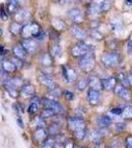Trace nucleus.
<instances>
[{
	"mask_svg": "<svg viewBox=\"0 0 132 148\" xmlns=\"http://www.w3.org/2000/svg\"><path fill=\"white\" fill-rule=\"evenodd\" d=\"M42 104V100H40L38 97H33L31 100V103L28 107V113L30 114H35L40 110V106Z\"/></svg>",
	"mask_w": 132,
	"mask_h": 148,
	"instance_id": "f3484780",
	"label": "nucleus"
},
{
	"mask_svg": "<svg viewBox=\"0 0 132 148\" xmlns=\"http://www.w3.org/2000/svg\"><path fill=\"white\" fill-rule=\"evenodd\" d=\"M17 6H18V2H17V0H11L10 3H9V11L14 12L16 10Z\"/></svg>",
	"mask_w": 132,
	"mask_h": 148,
	"instance_id": "a19ab883",
	"label": "nucleus"
},
{
	"mask_svg": "<svg viewBox=\"0 0 132 148\" xmlns=\"http://www.w3.org/2000/svg\"><path fill=\"white\" fill-rule=\"evenodd\" d=\"M64 94V97H65L66 100H69V101H72L74 99V94L70 91H65L63 93Z\"/></svg>",
	"mask_w": 132,
	"mask_h": 148,
	"instance_id": "37998d69",
	"label": "nucleus"
},
{
	"mask_svg": "<svg viewBox=\"0 0 132 148\" xmlns=\"http://www.w3.org/2000/svg\"><path fill=\"white\" fill-rule=\"evenodd\" d=\"M89 81V86H90V89L97 90V91H101V90L104 89L103 87V80L100 79L98 76L92 75L88 78Z\"/></svg>",
	"mask_w": 132,
	"mask_h": 148,
	"instance_id": "4468645a",
	"label": "nucleus"
},
{
	"mask_svg": "<svg viewBox=\"0 0 132 148\" xmlns=\"http://www.w3.org/2000/svg\"><path fill=\"white\" fill-rule=\"evenodd\" d=\"M64 148H75V145H74L73 140L69 139L64 143Z\"/></svg>",
	"mask_w": 132,
	"mask_h": 148,
	"instance_id": "49530a36",
	"label": "nucleus"
},
{
	"mask_svg": "<svg viewBox=\"0 0 132 148\" xmlns=\"http://www.w3.org/2000/svg\"><path fill=\"white\" fill-rule=\"evenodd\" d=\"M91 37L96 40H104V35H103L101 32H98V31H93V32L91 33Z\"/></svg>",
	"mask_w": 132,
	"mask_h": 148,
	"instance_id": "e433bc0d",
	"label": "nucleus"
},
{
	"mask_svg": "<svg viewBox=\"0 0 132 148\" xmlns=\"http://www.w3.org/2000/svg\"><path fill=\"white\" fill-rule=\"evenodd\" d=\"M127 52L128 53H131L132 52V34L130 35L128 39V42H127Z\"/></svg>",
	"mask_w": 132,
	"mask_h": 148,
	"instance_id": "c03bdc74",
	"label": "nucleus"
},
{
	"mask_svg": "<svg viewBox=\"0 0 132 148\" xmlns=\"http://www.w3.org/2000/svg\"><path fill=\"white\" fill-rule=\"evenodd\" d=\"M1 36H2V30L0 29V38H1Z\"/></svg>",
	"mask_w": 132,
	"mask_h": 148,
	"instance_id": "4d7b16f0",
	"label": "nucleus"
},
{
	"mask_svg": "<svg viewBox=\"0 0 132 148\" xmlns=\"http://www.w3.org/2000/svg\"><path fill=\"white\" fill-rule=\"evenodd\" d=\"M70 33L75 39L81 40V42H83V40H85L87 39V34H86V32L84 30H82L80 27H78L77 25L72 26L70 29Z\"/></svg>",
	"mask_w": 132,
	"mask_h": 148,
	"instance_id": "2eb2a0df",
	"label": "nucleus"
},
{
	"mask_svg": "<svg viewBox=\"0 0 132 148\" xmlns=\"http://www.w3.org/2000/svg\"><path fill=\"white\" fill-rule=\"evenodd\" d=\"M68 125L71 128L72 131L76 130H80V128H86L85 121L80 116H74V118H70L68 120Z\"/></svg>",
	"mask_w": 132,
	"mask_h": 148,
	"instance_id": "9d476101",
	"label": "nucleus"
},
{
	"mask_svg": "<svg viewBox=\"0 0 132 148\" xmlns=\"http://www.w3.org/2000/svg\"><path fill=\"white\" fill-rule=\"evenodd\" d=\"M125 2L128 5H132V0H125Z\"/></svg>",
	"mask_w": 132,
	"mask_h": 148,
	"instance_id": "5fc2aeb1",
	"label": "nucleus"
},
{
	"mask_svg": "<svg viewBox=\"0 0 132 148\" xmlns=\"http://www.w3.org/2000/svg\"><path fill=\"white\" fill-rule=\"evenodd\" d=\"M101 61H102L103 65L105 66L107 68L116 67L120 63V56L114 51L105 52L101 57Z\"/></svg>",
	"mask_w": 132,
	"mask_h": 148,
	"instance_id": "f257e3e1",
	"label": "nucleus"
},
{
	"mask_svg": "<svg viewBox=\"0 0 132 148\" xmlns=\"http://www.w3.org/2000/svg\"><path fill=\"white\" fill-rule=\"evenodd\" d=\"M110 113L114 114H120V116H121L122 109H120V108H114V109L110 110Z\"/></svg>",
	"mask_w": 132,
	"mask_h": 148,
	"instance_id": "de8ad7c7",
	"label": "nucleus"
},
{
	"mask_svg": "<svg viewBox=\"0 0 132 148\" xmlns=\"http://www.w3.org/2000/svg\"><path fill=\"white\" fill-rule=\"evenodd\" d=\"M17 123H18V125L20 126L21 128H24V123H23V120L22 118H21L20 116L17 118Z\"/></svg>",
	"mask_w": 132,
	"mask_h": 148,
	"instance_id": "09e8293b",
	"label": "nucleus"
},
{
	"mask_svg": "<svg viewBox=\"0 0 132 148\" xmlns=\"http://www.w3.org/2000/svg\"><path fill=\"white\" fill-rule=\"evenodd\" d=\"M40 63L42 64L45 67H49V66H51L52 63H53V60H52V56L50 53H44L42 56H40Z\"/></svg>",
	"mask_w": 132,
	"mask_h": 148,
	"instance_id": "a878e982",
	"label": "nucleus"
},
{
	"mask_svg": "<svg viewBox=\"0 0 132 148\" xmlns=\"http://www.w3.org/2000/svg\"><path fill=\"white\" fill-rule=\"evenodd\" d=\"M33 138L38 144H42L49 138V132L44 127H38L34 131Z\"/></svg>",
	"mask_w": 132,
	"mask_h": 148,
	"instance_id": "0eeeda50",
	"label": "nucleus"
},
{
	"mask_svg": "<svg viewBox=\"0 0 132 148\" xmlns=\"http://www.w3.org/2000/svg\"><path fill=\"white\" fill-rule=\"evenodd\" d=\"M4 51V47L2 46H0V51Z\"/></svg>",
	"mask_w": 132,
	"mask_h": 148,
	"instance_id": "6e6d98bb",
	"label": "nucleus"
},
{
	"mask_svg": "<svg viewBox=\"0 0 132 148\" xmlns=\"http://www.w3.org/2000/svg\"><path fill=\"white\" fill-rule=\"evenodd\" d=\"M85 1H92V0H85Z\"/></svg>",
	"mask_w": 132,
	"mask_h": 148,
	"instance_id": "052dcab7",
	"label": "nucleus"
},
{
	"mask_svg": "<svg viewBox=\"0 0 132 148\" xmlns=\"http://www.w3.org/2000/svg\"><path fill=\"white\" fill-rule=\"evenodd\" d=\"M90 52H94V47L84 42H80L74 45L71 49V53L74 57H81Z\"/></svg>",
	"mask_w": 132,
	"mask_h": 148,
	"instance_id": "7ed1b4c3",
	"label": "nucleus"
},
{
	"mask_svg": "<svg viewBox=\"0 0 132 148\" xmlns=\"http://www.w3.org/2000/svg\"><path fill=\"white\" fill-rule=\"evenodd\" d=\"M116 79H118V81L120 82V84L122 86H124V87L128 88L129 86H130V85H129V82H128V78H127V76L123 72L119 73L118 75L116 76Z\"/></svg>",
	"mask_w": 132,
	"mask_h": 148,
	"instance_id": "f704fd0d",
	"label": "nucleus"
},
{
	"mask_svg": "<svg viewBox=\"0 0 132 148\" xmlns=\"http://www.w3.org/2000/svg\"><path fill=\"white\" fill-rule=\"evenodd\" d=\"M52 148H64V144L62 142H55Z\"/></svg>",
	"mask_w": 132,
	"mask_h": 148,
	"instance_id": "603ef678",
	"label": "nucleus"
},
{
	"mask_svg": "<svg viewBox=\"0 0 132 148\" xmlns=\"http://www.w3.org/2000/svg\"><path fill=\"white\" fill-rule=\"evenodd\" d=\"M0 17L3 21H6L7 19H8V16H7V13L5 11V8H4V6H1V9H0Z\"/></svg>",
	"mask_w": 132,
	"mask_h": 148,
	"instance_id": "79ce46f5",
	"label": "nucleus"
},
{
	"mask_svg": "<svg viewBox=\"0 0 132 148\" xmlns=\"http://www.w3.org/2000/svg\"><path fill=\"white\" fill-rule=\"evenodd\" d=\"M75 148H83V147H80V146H76Z\"/></svg>",
	"mask_w": 132,
	"mask_h": 148,
	"instance_id": "bf43d9fd",
	"label": "nucleus"
},
{
	"mask_svg": "<svg viewBox=\"0 0 132 148\" xmlns=\"http://www.w3.org/2000/svg\"><path fill=\"white\" fill-rule=\"evenodd\" d=\"M78 64L80 69L84 71V72L92 71L96 65V58L95 56H94V52H90V53H87L85 56H81L80 59H79Z\"/></svg>",
	"mask_w": 132,
	"mask_h": 148,
	"instance_id": "f03ea898",
	"label": "nucleus"
},
{
	"mask_svg": "<svg viewBox=\"0 0 132 148\" xmlns=\"http://www.w3.org/2000/svg\"><path fill=\"white\" fill-rule=\"evenodd\" d=\"M97 123L101 128H105L111 125V119L107 116H101L98 118Z\"/></svg>",
	"mask_w": 132,
	"mask_h": 148,
	"instance_id": "b1692460",
	"label": "nucleus"
},
{
	"mask_svg": "<svg viewBox=\"0 0 132 148\" xmlns=\"http://www.w3.org/2000/svg\"><path fill=\"white\" fill-rule=\"evenodd\" d=\"M101 12H102V10H101L99 1H94L88 7L87 15L92 19H97L100 16Z\"/></svg>",
	"mask_w": 132,
	"mask_h": 148,
	"instance_id": "9b49d317",
	"label": "nucleus"
},
{
	"mask_svg": "<svg viewBox=\"0 0 132 148\" xmlns=\"http://www.w3.org/2000/svg\"><path fill=\"white\" fill-rule=\"evenodd\" d=\"M88 102L91 106H98L102 101V95H101V91H97V90L90 89L87 94Z\"/></svg>",
	"mask_w": 132,
	"mask_h": 148,
	"instance_id": "1a4fd4ad",
	"label": "nucleus"
},
{
	"mask_svg": "<svg viewBox=\"0 0 132 148\" xmlns=\"http://www.w3.org/2000/svg\"><path fill=\"white\" fill-rule=\"evenodd\" d=\"M56 114H58L56 113V112L54 111V110L52 109H49V108H44V110L42 111V113L40 116H42V118H44L45 120L47 119H49V118H52V116H56Z\"/></svg>",
	"mask_w": 132,
	"mask_h": 148,
	"instance_id": "72a5a7b5",
	"label": "nucleus"
},
{
	"mask_svg": "<svg viewBox=\"0 0 132 148\" xmlns=\"http://www.w3.org/2000/svg\"><path fill=\"white\" fill-rule=\"evenodd\" d=\"M116 77H107L103 79V87L107 91H112L116 86Z\"/></svg>",
	"mask_w": 132,
	"mask_h": 148,
	"instance_id": "6ab92c4d",
	"label": "nucleus"
},
{
	"mask_svg": "<svg viewBox=\"0 0 132 148\" xmlns=\"http://www.w3.org/2000/svg\"><path fill=\"white\" fill-rule=\"evenodd\" d=\"M35 88L32 84H24L21 88L20 95L24 98H31L35 96Z\"/></svg>",
	"mask_w": 132,
	"mask_h": 148,
	"instance_id": "a211bd4d",
	"label": "nucleus"
},
{
	"mask_svg": "<svg viewBox=\"0 0 132 148\" xmlns=\"http://www.w3.org/2000/svg\"><path fill=\"white\" fill-rule=\"evenodd\" d=\"M103 131L102 130H93L91 131V133L89 134V138L90 140L94 143H101L103 139Z\"/></svg>",
	"mask_w": 132,
	"mask_h": 148,
	"instance_id": "5701e85b",
	"label": "nucleus"
},
{
	"mask_svg": "<svg viewBox=\"0 0 132 148\" xmlns=\"http://www.w3.org/2000/svg\"><path fill=\"white\" fill-rule=\"evenodd\" d=\"M34 123H35L36 128H38V127H44V126H45V119L42 118V116H38V118L35 119Z\"/></svg>",
	"mask_w": 132,
	"mask_h": 148,
	"instance_id": "c9c22d12",
	"label": "nucleus"
},
{
	"mask_svg": "<svg viewBox=\"0 0 132 148\" xmlns=\"http://www.w3.org/2000/svg\"><path fill=\"white\" fill-rule=\"evenodd\" d=\"M2 69L6 73H12L14 71H16L17 67L11 59H3L2 60Z\"/></svg>",
	"mask_w": 132,
	"mask_h": 148,
	"instance_id": "aec40b11",
	"label": "nucleus"
},
{
	"mask_svg": "<svg viewBox=\"0 0 132 148\" xmlns=\"http://www.w3.org/2000/svg\"><path fill=\"white\" fill-rule=\"evenodd\" d=\"M62 73H63V77L67 83H72L76 81L78 77V74L76 70L71 66L63 65L62 66Z\"/></svg>",
	"mask_w": 132,
	"mask_h": 148,
	"instance_id": "423d86ee",
	"label": "nucleus"
},
{
	"mask_svg": "<svg viewBox=\"0 0 132 148\" xmlns=\"http://www.w3.org/2000/svg\"><path fill=\"white\" fill-rule=\"evenodd\" d=\"M22 46L29 53H33L38 49V42L34 39H26L23 40Z\"/></svg>",
	"mask_w": 132,
	"mask_h": 148,
	"instance_id": "dca6fc26",
	"label": "nucleus"
},
{
	"mask_svg": "<svg viewBox=\"0 0 132 148\" xmlns=\"http://www.w3.org/2000/svg\"><path fill=\"white\" fill-rule=\"evenodd\" d=\"M50 54L54 57H59L62 56V47L59 45H53L50 47Z\"/></svg>",
	"mask_w": 132,
	"mask_h": 148,
	"instance_id": "7c9ffc66",
	"label": "nucleus"
},
{
	"mask_svg": "<svg viewBox=\"0 0 132 148\" xmlns=\"http://www.w3.org/2000/svg\"><path fill=\"white\" fill-rule=\"evenodd\" d=\"M69 19L75 24H79L83 21V14L80 9L78 8H72L68 12Z\"/></svg>",
	"mask_w": 132,
	"mask_h": 148,
	"instance_id": "ddd939ff",
	"label": "nucleus"
},
{
	"mask_svg": "<svg viewBox=\"0 0 132 148\" xmlns=\"http://www.w3.org/2000/svg\"><path fill=\"white\" fill-rule=\"evenodd\" d=\"M51 25L56 31H62L65 28V23L59 18H53L51 20Z\"/></svg>",
	"mask_w": 132,
	"mask_h": 148,
	"instance_id": "bb28decb",
	"label": "nucleus"
},
{
	"mask_svg": "<svg viewBox=\"0 0 132 148\" xmlns=\"http://www.w3.org/2000/svg\"><path fill=\"white\" fill-rule=\"evenodd\" d=\"M125 146H126V148H132V135H129V136L126 137Z\"/></svg>",
	"mask_w": 132,
	"mask_h": 148,
	"instance_id": "a18cd8bd",
	"label": "nucleus"
},
{
	"mask_svg": "<svg viewBox=\"0 0 132 148\" xmlns=\"http://www.w3.org/2000/svg\"><path fill=\"white\" fill-rule=\"evenodd\" d=\"M13 52H14V54H15L16 57H18V58L22 59V60L26 59V58H27V56H27L28 52L23 47V46H16L13 49Z\"/></svg>",
	"mask_w": 132,
	"mask_h": 148,
	"instance_id": "4be33fe9",
	"label": "nucleus"
},
{
	"mask_svg": "<svg viewBox=\"0 0 132 148\" xmlns=\"http://www.w3.org/2000/svg\"><path fill=\"white\" fill-rule=\"evenodd\" d=\"M86 134H87V131H86V128H80V130H76L73 131V135L76 139L78 140H83L85 138Z\"/></svg>",
	"mask_w": 132,
	"mask_h": 148,
	"instance_id": "2f4dec72",
	"label": "nucleus"
},
{
	"mask_svg": "<svg viewBox=\"0 0 132 148\" xmlns=\"http://www.w3.org/2000/svg\"><path fill=\"white\" fill-rule=\"evenodd\" d=\"M42 32L40 31V26L38 25L37 23H31V24H27L25 25L22 29V35L23 38L25 39H30L31 37H36L40 35V33Z\"/></svg>",
	"mask_w": 132,
	"mask_h": 148,
	"instance_id": "20e7f679",
	"label": "nucleus"
},
{
	"mask_svg": "<svg viewBox=\"0 0 132 148\" xmlns=\"http://www.w3.org/2000/svg\"><path fill=\"white\" fill-rule=\"evenodd\" d=\"M127 78H128V82H129V85L132 86V74H130V75L127 76Z\"/></svg>",
	"mask_w": 132,
	"mask_h": 148,
	"instance_id": "864d4df0",
	"label": "nucleus"
},
{
	"mask_svg": "<svg viewBox=\"0 0 132 148\" xmlns=\"http://www.w3.org/2000/svg\"><path fill=\"white\" fill-rule=\"evenodd\" d=\"M6 91L9 93V95L12 97V98H17L19 95L18 91H17L16 88H13V87H5Z\"/></svg>",
	"mask_w": 132,
	"mask_h": 148,
	"instance_id": "58836bf2",
	"label": "nucleus"
},
{
	"mask_svg": "<svg viewBox=\"0 0 132 148\" xmlns=\"http://www.w3.org/2000/svg\"><path fill=\"white\" fill-rule=\"evenodd\" d=\"M99 3L102 12H107L111 8V0H100Z\"/></svg>",
	"mask_w": 132,
	"mask_h": 148,
	"instance_id": "473e14b6",
	"label": "nucleus"
},
{
	"mask_svg": "<svg viewBox=\"0 0 132 148\" xmlns=\"http://www.w3.org/2000/svg\"><path fill=\"white\" fill-rule=\"evenodd\" d=\"M58 1L62 4H70V3H74L76 0H58Z\"/></svg>",
	"mask_w": 132,
	"mask_h": 148,
	"instance_id": "3c124183",
	"label": "nucleus"
},
{
	"mask_svg": "<svg viewBox=\"0 0 132 148\" xmlns=\"http://www.w3.org/2000/svg\"><path fill=\"white\" fill-rule=\"evenodd\" d=\"M29 17H30V12L25 8H22V9H20V10L17 11L16 16H15L16 20L18 21L19 23L27 21L29 19Z\"/></svg>",
	"mask_w": 132,
	"mask_h": 148,
	"instance_id": "412c9836",
	"label": "nucleus"
},
{
	"mask_svg": "<svg viewBox=\"0 0 132 148\" xmlns=\"http://www.w3.org/2000/svg\"><path fill=\"white\" fill-rule=\"evenodd\" d=\"M109 27L111 29V31L114 32H117V31H120L123 28V23L121 22L120 19L118 18H114L109 23Z\"/></svg>",
	"mask_w": 132,
	"mask_h": 148,
	"instance_id": "393cba45",
	"label": "nucleus"
},
{
	"mask_svg": "<svg viewBox=\"0 0 132 148\" xmlns=\"http://www.w3.org/2000/svg\"><path fill=\"white\" fill-rule=\"evenodd\" d=\"M0 64H2V58H1V56H0Z\"/></svg>",
	"mask_w": 132,
	"mask_h": 148,
	"instance_id": "13d9d810",
	"label": "nucleus"
},
{
	"mask_svg": "<svg viewBox=\"0 0 132 148\" xmlns=\"http://www.w3.org/2000/svg\"><path fill=\"white\" fill-rule=\"evenodd\" d=\"M11 60L13 61V63L16 65L17 69H18V68H22V66H23L22 59H20V58H18V57H16V56H15V57H12Z\"/></svg>",
	"mask_w": 132,
	"mask_h": 148,
	"instance_id": "ea45409f",
	"label": "nucleus"
},
{
	"mask_svg": "<svg viewBox=\"0 0 132 148\" xmlns=\"http://www.w3.org/2000/svg\"><path fill=\"white\" fill-rule=\"evenodd\" d=\"M22 29L23 27L21 26L20 23H13V24H11V26H10V32L13 35L18 36V35L22 34Z\"/></svg>",
	"mask_w": 132,
	"mask_h": 148,
	"instance_id": "c756f323",
	"label": "nucleus"
},
{
	"mask_svg": "<svg viewBox=\"0 0 132 148\" xmlns=\"http://www.w3.org/2000/svg\"><path fill=\"white\" fill-rule=\"evenodd\" d=\"M121 116L124 120H132V106H126L122 109Z\"/></svg>",
	"mask_w": 132,
	"mask_h": 148,
	"instance_id": "c85d7f7f",
	"label": "nucleus"
},
{
	"mask_svg": "<svg viewBox=\"0 0 132 148\" xmlns=\"http://www.w3.org/2000/svg\"><path fill=\"white\" fill-rule=\"evenodd\" d=\"M89 86V81L86 78H80L76 81V89L79 91H84Z\"/></svg>",
	"mask_w": 132,
	"mask_h": 148,
	"instance_id": "cd10ccee",
	"label": "nucleus"
},
{
	"mask_svg": "<svg viewBox=\"0 0 132 148\" xmlns=\"http://www.w3.org/2000/svg\"><path fill=\"white\" fill-rule=\"evenodd\" d=\"M42 104L44 108H49L54 110L57 114L63 113V107L56 101H53L51 99H47V98H44V99H42Z\"/></svg>",
	"mask_w": 132,
	"mask_h": 148,
	"instance_id": "6e6552de",
	"label": "nucleus"
},
{
	"mask_svg": "<svg viewBox=\"0 0 132 148\" xmlns=\"http://www.w3.org/2000/svg\"><path fill=\"white\" fill-rule=\"evenodd\" d=\"M39 79V82L42 85H44V87H47V89L49 90H53L55 88H57V85L55 83V81L53 80V78L49 75V74L47 73H40L38 77Z\"/></svg>",
	"mask_w": 132,
	"mask_h": 148,
	"instance_id": "39448f33",
	"label": "nucleus"
},
{
	"mask_svg": "<svg viewBox=\"0 0 132 148\" xmlns=\"http://www.w3.org/2000/svg\"><path fill=\"white\" fill-rule=\"evenodd\" d=\"M114 91V94H116V96H118L119 98H121V99L126 100V101L131 99V96H132L131 92L129 91L127 87H124V86H122V85H118V86H116Z\"/></svg>",
	"mask_w": 132,
	"mask_h": 148,
	"instance_id": "f8f14e48",
	"label": "nucleus"
},
{
	"mask_svg": "<svg viewBox=\"0 0 132 148\" xmlns=\"http://www.w3.org/2000/svg\"><path fill=\"white\" fill-rule=\"evenodd\" d=\"M116 130H124L125 128V125L124 123H116Z\"/></svg>",
	"mask_w": 132,
	"mask_h": 148,
	"instance_id": "8fccbe9b",
	"label": "nucleus"
},
{
	"mask_svg": "<svg viewBox=\"0 0 132 148\" xmlns=\"http://www.w3.org/2000/svg\"><path fill=\"white\" fill-rule=\"evenodd\" d=\"M54 139H53V138H47V140H45V141L44 142V143H42V148H52V147H53V145H54Z\"/></svg>",
	"mask_w": 132,
	"mask_h": 148,
	"instance_id": "4c0bfd02",
	"label": "nucleus"
}]
</instances>
